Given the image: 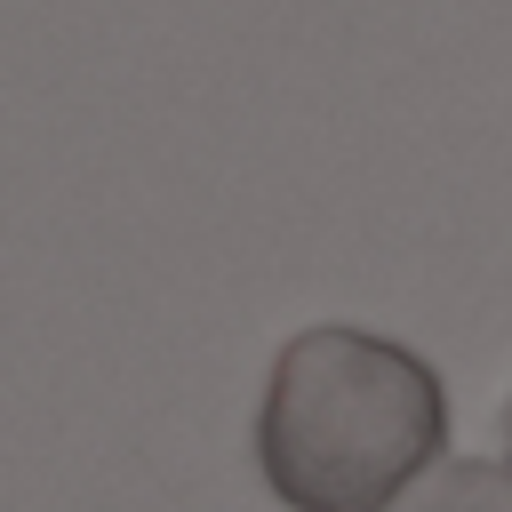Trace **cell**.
<instances>
[{
  "instance_id": "obj_3",
  "label": "cell",
  "mask_w": 512,
  "mask_h": 512,
  "mask_svg": "<svg viewBox=\"0 0 512 512\" xmlns=\"http://www.w3.org/2000/svg\"><path fill=\"white\" fill-rule=\"evenodd\" d=\"M504 472H512V408H504Z\"/></svg>"
},
{
  "instance_id": "obj_2",
  "label": "cell",
  "mask_w": 512,
  "mask_h": 512,
  "mask_svg": "<svg viewBox=\"0 0 512 512\" xmlns=\"http://www.w3.org/2000/svg\"><path fill=\"white\" fill-rule=\"evenodd\" d=\"M392 512H512V472H496V464H448L416 496H400Z\"/></svg>"
},
{
  "instance_id": "obj_1",
  "label": "cell",
  "mask_w": 512,
  "mask_h": 512,
  "mask_svg": "<svg viewBox=\"0 0 512 512\" xmlns=\"http://www.w3.org/2000/svg\"><path fill=\"white\" fill-rule=\"evenodd\" d=\"M440 448L448 392L408 344L336 320L280 344L256 416V464L288 512H392Z\"/></svg>"
}]
</instances>
